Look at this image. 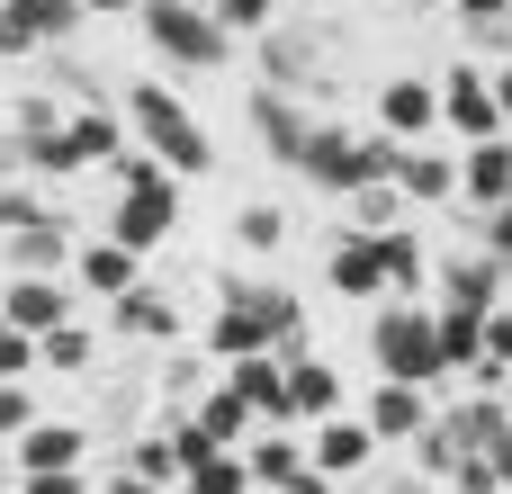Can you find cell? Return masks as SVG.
I'll list each match as a JSON object with an SVG mask.
<instances>
[{"label":"cell","instance_id":"d6986e66","mask_svg":"<svg viewBox=\"0 0 512 494\" xmlns=\"http://www.w3.org/2000/svg\"><path fill=\"white\" fill-rule=\"evenodd\" d=\"M459 198L477 207V216H495L512 198V135H495V144H468L459 153Z\"/></svg>","mask_w":512,"mask_h":494},{"label":"cell","instance_id":"ba28073f","mask_svg":"<svg viewBox=\"0 0 512 494\" xmlns=\"http://www.w3.org/2000/svg\"><path fill=\"white\" fill-rule=\"evenodd\" d=\"M432 414H441V387H396V378H378L369 405H360V423H369L378 441H405V450L432 432Z\"/></svg>","mask_w":512,"mask_h":494},{"label":"cell","instance_id":"8fae6325","mask_svg":"<svg viewBox=\"0 0 512 494\" xmlns=\"http://www.w3.org/2000/svg\"><path fill=\"white\" fill-rule=\"evenodd\" d=\"M297 171H306L324 198H360V189H369V162H360V135H351V126H315V144L297 153Z\"/></svg>","mask_w":512,"mask_h":494},{"label":"cell","instance_id":"484cf974","mask_svg":"<svg viewBox=\"0 0 512 494\" xmlns=\"http://www.w3.org/2000/svg\"><path fill=\"white\" fill-rule=\"evenodd\" d=\"M0 9H9V18L36 36L45 54H54V45H72V36H81V18H90L81 0H0Z\"/></svg>","mask_w":512,"mask_h":494},{"label":"cell","instance_id":"9c48e42d","mask_svg":"<svg viewBox=\"0 0 512 494\" xmlns=\"http://www.w3.org/2000/svg\"><path fill=\"white\" fill-rule=\"evenodd\" d=\"M378 126H387L396 144H432V126H441V81H423V72L378 81Z\"/></svg>","mask_w":512,"mask_h":494},{"label":"cell","instance_id":"52a82bcc","mask_svg":"<svg viewBox=\"0 0 512 494\" xmlns=\"http://www.w3.org/2000/svg\"><path fill=\"white\" fill-rule=\"evenodd\" d=\"M324 288L351 297V306H387V252H378V234H333L324 243Z\"/></svg>","mask_w":512,"mask_h":494},{"label":"cell","instance_id":"d590c367","mask_svg":"<svg viewBox=\"0 0 512 494\" xmlns=\"http://www.w3.org/2000/svg\"><path fill=\"white\" fill-rule=\"evenodd\" d=\"M207 9L225 36H270V18H279V0H207Z\"/></svg>","mask_w":512,"mask_h":494},{"label":"cell","instance_id":"4316f807","mask_svg":"<svg viewBox=\"0 0 512 494\" xmlns=\"http://www.w3.org/2000/svg\"><path fill=\"white\" fill-rule=\"evenodd\" d=\"M243 459H252V486H261V494H279L288 477H297V468H306V432H261Z\"/></svg>","mask_w":512,"mask_h":494},{"label":"cell","instance_id":"2e32d148","mask_svg":"<svg viewBox=\"0 0 512 494\" xmlns=\"http://www.w3.org/2000/svg\"><path fill=\"white\" fill-rule=\"evenodd\" d=\"M72 288L81 297H99V306H117L126 288H144V252H126V243H81V261H72Z\"/></svg>","mask_w":512,"mask_h":494},{"label":"cell","instance_id":"e575fe53","mask_svg":"<svg viewBox=\"0 0 512 494\" xmlns=\"http://www.w3.org/2000/svg\"><path fill=\"white\" fill-rule=\"evenodd\" d=\"M36 423H45V414H36V387H27V378H18V387H0V450H18Z\"/></svg>","mask_w":512,"mask_h":494},{"label":"cell","instance_id":"7402d4cb","mask_svg":"<svg viewBox=\"0 0 512 494\" xmlns=\"http://www.w3.org/2000/svg\"><path fill=\"white\" fill-rule=\"evenodd\" d=\"M288 414H297V432H315V423L351 414V405H342V378H333L324 360H288Z\"/></svg>","mask_w":512,"mask_h":494},{"label":"cell","instance_id":"e0dca14e","mask_svg":"<svg viewBox=\"0 0 512 494\" xmlns=\"http://www.w3.org/2000/svg\"><path fill=\"white\" fill-rule=\"evenodd\" d=\"M225 387H243V405L261 414V432H297V414H288V360H279V351L234 360V369H225Z\"/></svg>","mask_w":512,"mask_h":494},{"label":"cell","instance_id":"c3c4849f","mask_svg":"<svg viewBox=\"0 0 512 494\" xmlns=\"http://www.w3.org/2000/svg\"><path fill=\"white\" fill-rule=\"evenodd\" d=\"M342 494H378V486H342Z\"/></svg>","mask_w":512,"mask_h":494},{"label":"cell","instance_id":"9a60e30c","mask_svg":"<svg viewBox=\"0 0 512 494\" xmlns=\"http://www.w3.org/2000/svg\"><path fill=\"white\" fill-rule=\"evenodd\" d=\"M0 459H9L18 477H72V468L90 459V432H81V423H54V414H45V423H36L18 450H0Z\"/></svg>","mask_w":512,"mask_h":494},{"label":"cell","instance_id":"836d02e7","mask_svg":"<svg viewBox=\"0 0 512 494\" xmlns=\"http://www.w3.org/2000/svg\"><path fill=\"white\" fill-rule=\"evenodd\" d=\"M18 378H45V351H36V333H18L0 315V387H18Z\"/></svg>","mask_w":512,"mask_h":494},{"label":"cell","instance_id":"44dd1931","mask_svg":"<svg viewBox=\"0 0 512 494\" xmlns=\"http://www.w3.org/2000/svg\"><path fill=\"white\" fill-rule=\"evenodd\" d=\"M63 144H72V171H108V162L126 153V117H117V108H72Z\"/></svg>","mask_w":512,"mask_h":494},{"label":"cell","instance_id":"74e56055","mask_svg":"<svg viewBox=\"0 0 512 494\" xmlns=\"http://www.w3.org/2000/svg\"><path fill=\"white\" fill-rule=\"evenodd\" d=\"M27 54H45V45H36V36H27V27L0 9V63H27Z\"/></svg>","mask_w":512,"mask_h":494},{"label":"cell","instance_id":"b9f144b4","mask_svg":"<svg viewBox=\"0 0 512 494\" xmlns=\"http://www.w3.org/2000/svg\"><path fill=\"white\" fill-rule=\"evenodd\" d=\"M279 494H342V486H333V477H324V468L306 459V468H297V477H288V486H279Z\"/></svg>","mask_w":512,"mask_h":494},{"label":"cell","instance_id":"ffe728a7","mask_svg":"<svg viewBox=\"0 0 512 494\" xmlns=\"http://www.w3.org/2000/svg\"><path fill=\"white\" fill-rule=\"evenodd\" d=\"M396 189H405V207H450V198H459V153H441V144H405Z\"/></svg>","mask_w":512,"mask_h":494},{"label":"cell","instance_id":"ac0fdd59","mask_svg":"<svg viewBox=\"0 0 512 494\" xmlns=\"http://www.w3.org/2000/svg\"><path fill=\"white\" fill-rule=\"evenodd\" d=\"M108 333H117V342H162V351H171V342H180V306L144 279V288H126V297L108 306Z\"/></svg>","mask_w":512,"mask_h":494},{"label":"cell","instance_id":"7bdbcfd3","mask_svg":"<svg viewBox=\"0 0 512 494\" xmlns=\"http://www.w3.org/2000/svg\"><path fill=\"white\" fill-rule=\"evenodd\" d=\"M486 468H495V494H512V432L495 441V450H486Z\"/></svg>","mask_w":512,"mask_h":494},{"label":"cell","instance_id":"8d00e7d4","mask_svg":"<svg viewBox=\"0 0 512 494\" xmlns=\"http://www.w3.org/2000/svg\"><path fill=\"white\" fill-rule=\"evenodd\" d=\"M45 207H54V198H27V189H18V171H0V234H18V225H36Z\"/></svg>","mask_w":512,"mask_h":494},{"label":"cell","instance_id":"f6af8a7d","mask_svg":"<svg viewBox=\"0 0 512 494\" xmlns=\"http://www.w3.org/2000/svg\"><path fill=\"white\" fill-rule=\"evenodd\" d=\"M81 9H90V18H135L144 0H81Z\"/></svg>","mask_w":512,"mask_h":494},{"label":"cell","instance_id":"7a4b0ae2","mask_svg":"<svg viewBox=\"0 0 512 494\" xmlns=\"http://www.w3.org/2000/svg\"><path fill=\"white\" fill-rule=\"evenodd\" d=\"M369 360H378V378H396V387H450V369H441V324H432V306H414V297H387V306L369 315Z\"/></svg>","mask_w":512,"mask_h":494},{"label":"cell","instance_id":"8992f818","mask_svg":"<svg viewBox=\"0 0 512 494\" xmlns=\"http://www.w3.org/2000/svg\"><path fill=\"white\" fill-rule=\"evenodd\" d=\"M171 225H180V180L171 171L144 180V189H117V207H108V243H126V252L171 243Z\"/></svg>","mask_w":512,"mask_h":494},{"label":"cell","instance_id":"277c9868","mask_svg":"<svg viewBox=\"0 0 512 494\" xmlns=\"http://www.w3.org/2000/svg\"><path fill=\"white\" fill-rule=\"evenodd\" d=\"M441 126L459 144H495L504 135V99H495V72L486 63H450L441 72Z\"/></svg>","mask_w":512,"mask_h":494},{"label":"cell","instance_id":"d4e9b609","mask_svg":"<svg viewBox=\"0 0 512 494\" xmlns=\"http://www.w3.org/2000/svg\"><path fill=\"white\" fill-rule=\"evenodd\" d=\"M378 252H387V297H414L423 306V288H432V252H423V234H378Z\"/></svg>","mask_w":512,"mask_h":494},{"label":"cell","instance_id":"7c38bea8","mask_svg":"<svg viewBox=\"0 0 512 494\" xmlns=\"http://www.w3.org/2000/svg\"><path fill=\"white\" fill-rule=\"evenodd\" d=\"M378 450H387V441H378L360 414H333V423H315V432H306V459H315L333 486H360V468H369Z\"/></svg>","mask_w":512,"mask_h":494},{"label":"cell","instance_id":"ab89813d","mask_svg":"<svg viewBox=\"0 0 512 494\" xmlns=\"http://www.w3.org/2000/svg\"><path fill=\"white\" fill-rule=\"evenodd\" d=\"M477 243H486L495 261H512V198H504V207H495V216H486V234H477Z\"/></svg>","mask_w":512,"mask_h":494},{"label":"cell","instance_id":"5bb4252c","mask_svg":"<svg viewBox=\"0 0 512 494\" xmlns=\"http://www.w3.org/2000/svg\"><path fill=\"white\" fill-rule=\"evenodd\" d=\"M72 297H81L72 279H0V315H9L18 333H36V342L72 324Z\"/></svg>","mask_w":512,"mask_h":494},{"label":"cell","instance_id":"f546056e","mask_svg":"<svg viewBox=\"0 0 512 494\" xmlns=\"http://www.w3.org/2000/svg\"><path fill=\"white\" fill-rule=\"evenodd\" d=\"M234 243L243 252H288V207H270V198H252V207H234Z\"/></svg>","mask_w":512,"mask_h":494},{"label":"cell","instance_id":"4dcf8cb0","mask_svg":"<svg viewBox=\"0 0 512 494\" xmlns=\"http://www.w3.org/2000/svg\"><path fill=\"white\" fill-rule=\"evenodd\" d=\"M117 468H135L144 486H171V494H180V450H171V432H135Z\"/></svg>","mask_w":512,"mask_h":494},{"label":"cell","instance_id":"4fadbf2b","mask_svg":"<svg viewBox=\"0 0 512 494\" xmlns=\"http://www.w3.org/2000/svg\"><path fill=\"white\" fill-rule=\"evenodd\" d=\"M432 288H441L432 306H468V315H495V306H504V261H495L486 243H477V252H450Z\"/></svg>","mask_w":512,"mask_h":494},{"label":"cell","instance_id":"60d3db41","mask_svg":"<svg viewBox=\"0 0 512 494\" xmlns=\"http://www.w3.org/2000/svg\"><path fill=\"white\" fill-rule=\"evenodd\" d=\"M18 494H90V477L72 468V477H18Z\"/></svg>","mask_w":512,"mask_h":494},{"label":"cell","instance_id":"ee69618b","mask_svg":"<svg viewBox=\"0 0 512 494\" xmlns=\"http://www.w3.org/2000/svg\"><path fill=\"white\" fill-rule=\"evenodd\" d=\"M99 494H171V486H144L135 468H117V477H108V486H99Z\"/></svg>","mask_w":512,"mask_h":494},{"label":"cell","instance_id":"f1b7e54d","mask_svg":"<svg viewBox=\"0 0 512 494\" xmlns=\"http://www.w3.org/2000/svg\"><path fill=\"white\" fill-rule=\"evenodd\" d=\"M180 494H261V486H252V459L243 450H207V459H189Z\"/></svg>","mask_w":512,"mask_h":494},{"label":"cell","instance_id":"7dc6e473","mask_svg":"<svg viewBox=\"0 0 512 494\" xmlns=\"http://www.w3.org/2000/svg\"><path fill=\"white\" fill-rule=\"evenodd\" d=\"M414 9H450V0H414Z\"/></svg>","mask_w":512,"mask_h":494},{"label":"cell","instance_id":"1f68e13d","mask_svg":"<svg viewBox=\"0 0 512 494\" xmlns=\"http://www.w3.org/2000/svg\"><path fill=\"white\" fill-rule=\"evenodd\" d=\"M342 207H351V234H396L405 189H396V180H378V189H360V198H342Z\"/></svg>","mask_w":512,"mask_h":494},{"label":"cell","instance_id":"6da1fadb","mask_svg":"<svg viewBox=\"0 0 512 494\" xmlns=\"http://www.w3.org/2000/svg\"><path fill=\"white\" fill-rule=\"evenodd\" d=\"M126 135L171 171V180H198V171H216V135L189 117V99L171 90V81H126Z\"/></svg>","mask_w":512,"mask_h":494},{"label":"cell","instance_id":"bcb514c9","mask_svg":"<svg viewBox=\"0 0 512 494\" xmlns=\"http://www.w3.org/2000/svg\"><path fill=\"white\" fill-rule=\"evenodd\" d=\"M495 99H504V135H512V54H504V72H495Z\"/></svg>","mask_w":512,"mask_h":494},{"label":"cell","instance_id":"d6a6232c","mask_svg":"<svg viewBox=\"0 0 512 494\" xmlns=\"http://www.w3.org/2000/svg\"><path fill=\"white\" fill-rule=\"evenodd\" d=\"M36 351H45V378H81V369L99 360V342H90L81 324H63V333H45Z\"/></svg>","mask_w":512,"mask_h":494},{"label":"cell","instance_id":"cb8c5ba5","mask_svg":"<svg viewBox=\"0 0 512 494\" xmlns=\"http://www.w3.org/2000/svg\"><path fill=\"white\" fill-rule=\"evenodd\" d=\"M432 324H441V369H450V378H477V369H486V315L432 306Z\"/></svg>","mask_w":512,"mask_h":494},{"label":"cell","instance_id":"5b68a950","mask_svg":"<svg viewBox=\"0 0 512 494\" xmlns=\"http://www.w3.org/2000/svg\"><path fill=\"white\" fill-rule=\"evenodd\" d=\"M0 279H72V261H81V243H72V216L63 207H45L36 225H18V234H0Z\"/></svg>","mask_w":512,"mask_h":494},{"label":"cell","instance_id":"30bf717a","mask_svg":"<svg viewBox=\"0 0 512 494\" xmlns=\"http://www.w3.org/2000/svg\"><path fill=\"white\" fill-rule=\"evenodd\" d=\"M315 126H324V117H306L297 90H252V135H261V153H270L279 171H297V153L315 144Z\"/></svg>","mask_w":512,"mask_h":494},{"label":"cell","instance_id":"83f0119b","mask_svg":"<svg viewBox=\"0 0 512 494\" xmlns=\"http://www.w3.org/2000/svg\"><path fill=\"white\" fill-rule=\"evenodd\" d=\"M297 81H315V54H306V36L270 27V36H261V90H297Z\"/></svg>","mask_w":512,"mask_h":494},{"label":"cell","instance_id":"f35d334b","mask_svg":"<svg viewBox=\"0 0 512 494\" xmlns=\"http://www.w3.org/2000/svg\"><path fill=\"white\" fill-rule=\"evenodd\" d=\"M450 9H459V18H468L477 36H486V27H504V18H512V0H450Z\"/></svg>","mask_w":512,"mask_h":494},{"label":"cell","instance_id":"3957f363","mask_svg":"<svg viewBox=\"0 0 512 494\" xmlns=\"http://www.w3.org/2000/svg\"><path fill=\"white\" fill-rule=\"evenodd\" d=\"M135 27H144V45H153L171 72H225V54H234V36L216 27L207 0H144Z\"/></svg>","mask_w":512,"mask_h":494},{"label":"cell","instance_id":"603a6c76","mask_svg":"<svg viewBox=\"0 0 512 494\" xmlns=\"http://www.w3.org/2000/svg\"><path fill=\"white\" fill-rule=\"evenodd\" d=\"M189 414H198V423H207V441H225V450H252V441H261V414L243 405V387H225V369H216V387H207Z\"/></svg>","mask_w":512,"mask_h":494}]
</instances>
